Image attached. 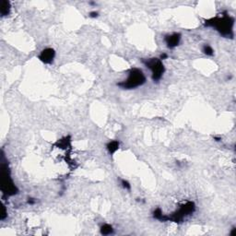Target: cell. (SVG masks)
<instances>
[{
	"instance_id": "6da1fadb",
	"label": "cell",
	"mask_w": 236,
	"mask_h": 236,
	"mask_svg": "<svg viewBox=\"0 0 236 236\" xmlns=\"http://www.w3.org/2000/svg\"><path fill=\"white\" fill-rule=\"evenodd\" d=\"M234 19L230 16H222L221 18H213L206 20L205 25L215 28L221 35L225 37L233 36V26Z\"/></svg>"
},
{
	"instance_id": "7a4b0ae2",
	"label": "cell",
	"mask_w": 236,
	"mask_h": 236,
	"mask_svg": "<svg viewBox=\"0 0 236 236\" xmlns=\"http://www.w3.org/2000/svg\"><path fill=\"white\" fill-rule=\"evenodd\" d=\"M145 81H146V78L143 72L138 68H133L129 72L128 79L123 82L118 83V86L123 89L131 90V89H135L143 85Z\"/></svg>"
},
{
	"instance_id": "3957f363",
	"label": "cell",
	"mask_w": 236,
	"mask_h": 236,
	"mask_svg": "<svg viewBox=\"0 0 236 236\" xmlns=\"http://www.w3.org/2000/svg\"><path fill=\"white\" fill-rule=\"evenodd\" d=\"M2 178H1V190L5 196H14L18 193V189L10 178V173L7 165L2 162Z\"/></svg>"
},
{
	"instance_id": "277c9868",
	"label": "cell",
	"mask_w": 236,
	"mask_h": 236,
	"mask_svg": "<svg viewBox=\"0 0 236 236\" xmlns=\"http://www.w3.org/2000/svg\"><path fill=\"white\" fill-rule=\"evenodd\" d=\"M196 209L195 203L192 201H188L186 204L182 205L180 208L174 212L171 217H168V221H172L173 222H180L183 221V219L188 215H191Z\"/></svg>"
},
{
	"instance_id": "5b68a950",
	"label": "cell",
	"mask_w": 236,
	"mask_h": 236,
	"mask_svg": "<svg viewBox=\"0 0 236 236\" xmlns=\"http://www.w3.org/2000/svg\"><path fill=\"white\" fill-rule=\"evenodd\" d=\"M147 68H149L152 72V79L154 81H158L161 79L164 73V66L160 59L159 58H150L142 61Z\"/></svg>"
},
{
	"instance_id": "8992f818",
	"label": "cell",
	"mask_w": 236,
	"mask_h": 236,
	"mask_svg": "<svg viewBox=\"0 0 236 236\" xmlns=\"http://www.w3.org/2000/svg\"><path fill=\"white\" fill-rule=\"evenodd\" d=\"M55 55V52L54 49L52 48H46L44 50L42 51V53L40 54L39 59L44 64H50L53 62L54 58Z\"/></svg>"
},
{
	"instance_id": "52a82bcc",
	"label": "cell",
	"mask_w": 236,
	"mask_h": 236,
	"mask_svg": "<svg viewBox=\"0 0 236 236\" xmlns=\"http://www.w3.org/2000/svg\"><path fill=\"white\" fill-rule=\"evenodd\" d=\"M181 40V35L179 33H173L172 35H168L165 37V42L169 48H174L176 47Z\"/></svg>"
},
{
	"instance_id": "ba28073f",
	"label": "cell",
	"mask_w": 236,
	"mask_h": 236,
	"mask_svg": "<svg viewBox=\"0 0 236 236\" xmlns=\"http://www.w3.org/2000/svg\"><path fill=\"white\" fill-rule=\"evenodd\" d=\"M10 11V3L7 0H2L0 3V13L2 16H7Z\"/></svg>"
},
{
	"instance_id": "9c48e42d",
	"label": "cell",
	"mask_w": 236,
	"mask_h": 236,
	"mask_svg": "<svg viewBox=\"0 0 236 236\" xmlns=\"http://www.w3.org/2000/svg\"><path fill=\"white\" fill-rule=\"evenodd\" d=\"M119 149V142L117 140H113L107 144V150L111 154H114Z\"/></svg>"
},
{
	"instance_id": "30bf717a",
	"label": "cell",
	"mask_w": 236,
	"mask_h": 236,
	"mask_svg": "<svg viewBox=\"0 0 236 236\" xmlns=\"http://www.w3.org/2000/svg\"><path fill=\"white\" fill-rule=\"evenodd\" d=\"M153 217H154L155 219L159 220V221H168V217L164 216V215L162 214L161 209H160V208H159L154 210V212H153Z\"/></svg>"
},
{
	"instance_id": "8fae6325",
	"label": "cell",
	"mask_w": 236,
	"mask_h": 236,
	"mask_svg": "<svg viewBox=\"0 0 236 236\" xmlns=\"http://www.w3.org/2000/svg\"><path fill=\"white\" fill-rule=\"evenodd\" d=\"M56 145H57L59 148H61V149H64V148H67V147L70 146V138H69V137H67V138H63V139L58 140L57 143H56Z\"/></svg>"
},
{
	"instance_id": "7c38bea8",
	"label": "cell",
	"mask_w": 236,
	"mask_h": 236,
	"mask_svg": "<svg viewBox=\"0 0 236 236\" xmlns=\"http://www.w3.org/2000/svg\"><path fill=\"white\" fill-rule=\"evenodd\" d=\"M113 232H114L113 227L109 224H104L101 228V234L103 235H109V234H113Z\"/></svg>"
},
{
	"instance_id": "4fadbf2b",
	"label": "cell",
	"mask_w": 236,
	"mask_h": 236,
	"mask_svg": "<svg viewBox=\"0 0 236 236\" xmlns=\"http://www.w3.org/2000/svg\"><path fill=\"white\" fill-rule=\"evenodd\" d=\"M203 52H204L207 55H213V54H214L213 49H212L209 45H205V46L203 47Z\"/></svg>"
},
{
	"instance_id": "5bb4252c",
	"label": "cell",
	"mask_w": 236,
	"mask_h": 236,
	"mask_svg": "<svg viewBox=\"0 0 236 236\" xmlns=\"http://www.w3.org/2000/svg\"><path fill=\"white\" fill-rule=\"evenodd\" d=\"M7 211H6V208H5V206H4V205H2V211H1L0 219H1V220H5V219H6V217L7 216Z\"/></svg>"
},
{
	"instance_id": "9a60e30c",
	"label": "cell",
	"mask_w": 236,
	"mask_h": 236,
	"mask_svg": "<svg viewBox=\"0 0 236 236\" xmlns=\"http://www.w3.org/2000/svg\"><path fill=\"white\" fill-rule=\"evenodd\" d=\"M122 185H123V187H124V188H125V189H127V190H130L131 186L129 185V183H128L127 181H125V180H122Z\"/></svg>"
},
{
	"instance_id": "2e32d148",
	"label": "cell",
	"mask_w": 236,
	"mask_h": 236,
	"mask_svg": "<svg viewBox=\"0 0 236 236\" xmlns=\"http://www.w3.org/2000/svg\"><path fill=\"white\" fill-rule=\"evenodd\" d=\"M97 16H98L97 12H90V17H91V18H96Z\"/></svg>"
},
{
	"instance_id": "e0dca14e",
	"label": "cell",
	"mask_w": 236,
	"mask_h": 236,
	"mask_svg": "<svg viewBox=\"0 0 236 236\" xmlns=\"http://www.w3.org/2000/svg\"><path fill=\"white\" fill-rule=\"evenodd\" d=\"M168 57V55H166V54H162L161 55H160V59H165V58H167Z\"/></svg>"
},
{
	"instance_id": "ac0fdd59",
	"label": "cell",
	"mask_w": 236,
	"mask_h": 236,
	"mask_svg": "<svg viewBox=\"0 0 236 236\" xmlns=\"http://www.w3.org/2000/svg\"><path fill=\"white\" fill-rule=\"evenodd\" d=\"M28 203H29V204H34V203H35V200H33V198H30V200H28Z\"/></svg>"
},
{
	"instance_id": "d6986e66",
	"label": "cell",
	"mask_w": 236,
	"mask_h": 236,
	"mask_svg": "<svg viewBox=\"0 0 236 236\" xmlns=\"http://www.w3.org/2000/svg\"><path fill=\"white\" fill-rule=\"evenodd\" d=\"M235 232H236V229H235V228H234V230H233V232H232V233H231V235H232V236H234V235H235V234H236Z\"/></svg>"
}]
</instances>
